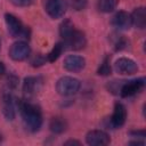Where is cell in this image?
<instances>
[{"mask_svg":"<svg viewBox=\"0 0 146 146\" xmlns=\"http://www.w3.org/2000/svg\"><path fill=\"white\" fill-rule=\"evenodd\" d=\"M18 108L26 129L32 132L39 131L42 125V115L39 107L27 100H21L18 103Z\"/></svg>","mask_w":146,"mask_h":146,"instance_id":"cell-1","label":"cell"},{"mask_svg":"<svg viewBox=\"0 0 146 146\" xmlns=\"http://www.w3.org/2000/svg\"><path fill=\"white\" fill-rule=\"evenodd\" d=\"M5 21H6V24H7L8 32L11 36H14V38H24V39L29 38V35H30L29 27L23 25V23L16 16H14L11 14H6L5 15Z\"/></svg>","mask_w":146,"mask_h":146,"instance_id":"cell-2","label":"cell"},{"mask_svg":"<svg viewBox=\"0 0 146 146\" xmlns=\"http://www.w3.org/2000/svg\"><path fill=\"white\" fill-rule=\"evenodd\" d=\"M81 83L73 76H63L57 81L56 89L62 96H72L79 91Z\"/></svg>","mask_w":146,"mask_h":146,"instance_id":"cell-3","label":"cell"},{"mask_svg":"<svg viewBox=\"0 0 146 146\" xmlns=\"http://www.w3.org/2000/svg\"><path fill=\"white\" fill-rule=\"evenodd\" d=\"M145 80L144 79H136L130 81H122L121 87L119 89V94L122 97H130L140 91L144 88Z\"/></svg>","mask_w":146,"mask_h":146,"instance_id":"cell-4","label":"cell"},{"mask_svg":"<svg viewBox=\"0 0 146 146\" xmlns=\"http://www.w3.org/2000/svg\"><path fill=\"white\" fill-rule=\"evenodd\" d=\"M63 43L71 50H80L86 46L87 39L83 32L74 29V31L64 40Z\"/></svg>","mask_w":146,"mask_h":146,"instance_id":"cell-5","label":"cell"},{"mask_svg":"<svg viewBox=\"0 0 146 146\" xmlns=\"http://www.w3.org/2000/svg\"><path fill=\"white\" fill-rule=\"evenodd\" d=\"M31 49L30 46L25 42V41H17L15 43H13V46L9 49V56L11 59L16 60V62H21L26 59L30 56Z\"/></svg>","mask_w":146,"mask_h":146,"instance_id":"cell-6","label":"cell"},{"mask_svg":"<svg viewBox=\"0 0 146 146\" xmlns=\"http://www.w3.org/2000/svg\"><path fill=\"white\" fill-rule=\"evenodd\" d=\"M67 9L65 0H48L46 3V11L51 18H60Z\"/></svg>","mask_w":146,"mask_h":146,"instance_id":"cell-7","label":"cell"},{"mask_svg":"<svg viewBox=\"0 0 146 146\" xmlns=\"http://www.w3.org/2000/svg\"><path fill=\"white\" fill-rule=\"evenodd\" d=\"M115 70L119 74L131 75V74H135L138 71V66H137L136 62H133L132 59L122 57V58H119L115 62Z\"/></svg>","mask_w":146,"mask_h":146,"instance_id":"cell-8","label":"cell"},{"mask_svg":"<svg viewBox=\"0 0 146 146\" xmlns=\"http://www.w3.org/2000/svg\"><path fill=\"white\" fill-rule=\"evenodd\" d=\"M86 140L88 145L91 146H103L110 143V137L106 132L102 130H91L87 133Z\"/></svg>","mask_w":146,"mask_h":146,"instance_id":"cell-9","label":"cell"},{"mask_svg":"<svg viewBox=\"0 0 146 146\" xmlns=\"http://www.w3.org/2000/svg\"><path fill=\"white\" fill-rule=\"evenodd\" d=\"M1 107L2 113L5 117L9 121L14 120L15 117V105H14V98L10 92H2L1 95Z\"/></svg>","mask_w":146,"mask_h":146,"instance_id":"cell-10","label":"cell"},{"mask_svg":"<svg viewBox=\"0 0 146 146\" xmlns=\"http://www.w3.org/2000/svg\"><path fill=\"white\" fill-rule=\"evenodd\" d=\"M125 119H127V110H125L124 105H122L121 103H116L114 106L113 114L110 119L111 125L113 128H120L124 124Z\"/></svg>","mask_w":146,"mask_h":146,"instance_id":"cell-11","label":"cell"},{"mask_svg":"<svg viewBox=\"0 0 146 146\" xmlns=\"http://www.w3.org/2000/svg\"><path fill=\"white\" fill-rule=\"evenodd\" d=\"M112 25L117 30H128L132 25L131 15L127 11H117L112 17Z\"/></svg>","mask_w":146,"mask_h":146,"instance_id":"cell-12","label":"cell"},{"mask_svg":"<svg viewBox=\"0 0 146 146\" xmlns=\"http://www.w3.org/2000/svg\"><path fill=\"white\" fill-rule=\"evenodd\" d=\"M42 86V80L38 76H29L24 80L23 83V91L26 96L31 97L36 95V92L41 89Z\"/></svg>","mask_w":146,"mask_h":146,"instance_id":"cell-13","label":"cell"},{"mask_svg":"<svg viewBox=\"0 0 146 146\" xmlns=\"http://www.w3.org/2000/svg\"><path fill=\"white\" fill-rule=\"evenodd\" d=\"M84 58L78 55H70L64 59V67L70 72H79L84 67Z\"/></svg>","mask_w":146,"mask_h":146,"instance_id":"cell-14","label":"cell"},{"mask_svg":"<svg viewBox=\"0 0 146 146\" xmlns=\"http://www.w3.org/2000/svg\"><path fill=\"white\" fill-rule=\"evenodd\" d=\"M131 22L138 29H144L146 25V11L144 7L136 8L131 14Z\"/></svg>","mask_w":146,"mask_h":146,"instance_id":"cell-15","label":"cell"},{"mask_svg":"<svg viewBox=\"0 0 146 146\" xmlns=\"http://www.w3.org/2000/svg\"><path fill=\"white\" fill-rule=\"evenodd\" d=\"M49 128L55 133H62L66 130V122L63 117H54L50 121Z\"/></svg>","mask_w":146,"mask_h":146,"instance_id":"cell-16","label":"cell"},{"mask_svg":"<svg viewBox=\"0 0 146 146\" xmlns=\"http://www.w3.org/2000/svg\"><path fill=\"white\" fill-rule=\"evenodd\" d=\"M119 3V0H98V9L103 13H111L113 11Z\"/></svg>","mask_w":146,"mask_h":146,"instance_id":"cell-17","label":"cell"},{"mask_svg":"<svg viewBox=\"0 0 146 146\" xmlns=\"http://www.w3.org/2000/svg\"><path fill=\"white\" fill-rule=\"evenodd\" d=\"M65 49V46H64V43L63 42H57L56 44H55V47L52 48V50L49 52V55L47 56V59L49 60V62H55V60H57L58 59V57L62 55V52H63V50Z\"/></svg>","mask_w":146,"mask_h":146,"instance_id":"cell-18","label":"cell"},{"mask_svg":"<svg viewBox=\"0 0 146 146\" xmlns=\"http://www.w3.org/2000/svg\"><path fill=\"white\" fill-rule=\"evenodd\" d=\"M73 31H74V25L72 24V22H71L70 19L64 21V22L60 24V26H59V34H60V36H62L64 40H65Z\"/></svg>","mask_w":146,"mask_h":146,"instance_id":"cell-19","label":"cell"},{"mask_svg":"<svg viewBox=\"0 0 146 146\" xmlns=\"http://www.w3.org/2000/svg\"><path fill=\"white\" fill-rule=\"evenodd\" d=\"M98 74L99 75H108L111 74V66H110V58L105 57L103 63L100 64L99 68H98Z\"/></svg>","mask_w":146,"mask_h":146,"instance_id":"cell-20","label":"cell"},{"mask_svg":"<svg viewBox=\"0 0 146 146\" xmlns=\"http://www.w3.org/2000/svg\"><path fill=\"white\" fill-rule=\"evenodd\" d=\"M71 3H72V7H73L74 9L81 10V9H83V8L86 7L87 0H72Z\"/></svg>","mask_w":146,"mask_h":146,"instance_id":"cell-21","label":"cell"},{"mask_svg":"<svg viewBox=\"0 0 146 146\" xmlns=\"http://www.w3.org/2000/svg\"><path fill=\"white\" fill-rule=\"evenodd\" d=\"M10 2L17 7H27L31 6L34 2V0H10Z\"/></svg>","mask_w":146,"mask_h":146,"instance_id":"cell-22","label":"cell"},{"mask_svg":"<svg viewBox=\"0 0 146 146\" xmlns=\"http://www.w3.org/2000/svg\"><path fill=\"white\" fill-rule=\"evenodd\" d=\"M44 63V58L41 56V55H38L33 60H32V64L34 65V66H36V65H41V64H43Z\"/></svg>","mask_w":146,"mask_h":146,"instance_id":"cell-23","label":"cell"},{"mask_svg":"<svg viewBox=\"0 0 146 146\" xmlns=\"http://www.w3.org/2000/svg\"><path fill=\"white\" fill-rule=\"evenodd\" d=\"M130 133L132 136H135V137H138V138H144L145 137V131L144 130H140V131H131Z\"/></svg>","mask_w":146,"mask_h":146,"instance_id":"cell-24","label":"cell"},{"mask_svg":"<svg viewBox=\"0 0 146 146\" xmlns=\"http://www.w3.org/2000/svg\"><path fill=\"white\" fill-rule=\"evenodd\" d=\"M64 145H80V141L78 140H67L64 143Z\"/></svg>","mask_w":146,"mask_h":146,"instance_id":"cell-25","label":"cell"},{"mask_svg":"<svg viewBox=\"0 0 146 146\" xmlns=\"http://www.w3.org/2000/svg\"><path fill=\"white\" fill-rule=\"evenodd\" d=\"M0 49H1V43H0Z\"/></svg>","mask_w":146,"mask_h":146,"instance_id":"cell-26","label":"cell"}]
</instances>
